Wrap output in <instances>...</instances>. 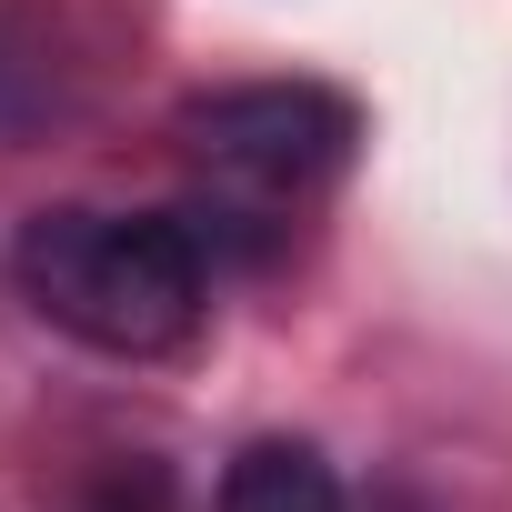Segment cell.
<instances>
[{"label":"cell","instance_id":"6da1fadb","mask_svg":"<svg viewBox=\"0 0 512 512\" xmlns=\"http://www.w3.org/2000/svg\"><path fill=\"white\" fill-rule=\"evenodd\" d=\"M21 302L121 362L181 352L211 312V251L181 211H31L11 241Z\"/></svg>","mask_w":512,"mask_h":512},{"label":"cell","instance_id":"7a4b0ae2","mask_svg":"<svg viewBox=\"0 0 512 512\" xmlns=\"http://www.w3.org/2000/svg\"><path fill=\"white\" fill-rule=\"evenodd\" d=\"M362 111L322 81H241L181 111V151L201 171V201L181 211L201 231V251H241L272 262L292 211H312L342 171H352Z\"/></svg>","mask_w":512,"mask_h":512},{"label":"cell","instance_id":"3957f363","mask_svg":"<svg viewBox=\"0 0 512 512\" xmlns=\"http://www.w3.org/2000/svg\"><path fill=\"white\" fill-rule=\"evenodd\" d=\"M221 512H342V482L312 442H241L221 472Z\"/></svg>","mask_w":512,"mask_h":512},{"label":"cell","instance_id":"277c9868","mask_svg":"<svg viewBox=\"0 0 512 512\" xmlns=\"http://www.w3.org/2000/svg\"><path fill=\"white\" fill-rule=\"evenodd\" d=\"M61 512H171V472H161L151 452H101V462L71 482Z\"/></svg>","mask_w":512,"mask_h":512}]
</instances>
